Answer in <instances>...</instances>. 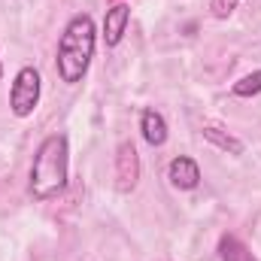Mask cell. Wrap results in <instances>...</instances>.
I'll return each mask as SVG.
<instances>
[{"label":"cell","mask_w":261,"mask_h":261,"mask_svg":"<svg viewBox=\"0 0 261 261\" xmlns=\"http://www.w3.org/2000/svg\"><path fill=\"white\" fill-rule=\"evenodd\" d=\"M67 164H70V149H67V134H49L31 164V182L28 192L34 200H49L67 189Z\"/></svg>","instance_id":"obj_1"},{"label":"cell","mask_w":261,"mask_h":261,"mask_svg":"<svg viewBox=\"0 0 261 261\" xmlns=\"http://www.w3.org/2000/svg\"><path fill=\"white\" fill-rule=\"evenodd\" d=\"M94 21L91 15H73L67 21L64 34L58 40V76L67 85H76L85 79L88 64L94 58Z\"/></svg>","instance_id":"obj_2"},{"label":"cell","mask_w":261,"mask_h":261,"mask_svg":"<svg viewBox=\"0 0 261 261\" xmlns=\"http://www.w3.org/2000/svg\"><path fill=\"white\" fill-rule=\"evenodd\" d=\"M37 103H40V73L34 67H21L15 73V82L9 91V110H12V116L24 119L37 110Z\"/></svg>","instance_id":"obj_3"},{"label":"cell","mask_w":261,"mask_h":261,"mask_svg":"<svg viewBox=\"0 0 261 261\" xmlns=\"http://www.w3.org/2000/svg\"><path fill=\"white\" fill-rule=\"evenodd\" d=\"M116 179H119V192H134L137 179H140V155L134 149V143H122L116 152Z\"/></svg>","instance_id":"obj_4"},{"label":"cell","mask_w":261,"mask_h":261,"mask_svg":"<svg viewBox=\"0 0 261 261\" xmlns=\"http://www.w3.org/2000/svg\"><path fill=\"white\" fill-rule=\"evenodd\" d=\"M167 179H170L173 189H179V192H192V189L200 186V167H197L195 158L179 155V158L170 161V167H167Z\"/></svg>","instance_id":"obj_5"},{"label":"cell","mask_w":261,"mask_h":261,"mask_svg":"<svg viewBox=\"0 0 261 261\" xmlns=\"http://www.w3.org/2000/svg\"><path fill=\"white\" fill-rule=\"evenodd\" d=\"M128 24H130V6L119 0L116 6L107 9V18H103V40H107V46H119L125 31H128Z\"/></svg>","instance_id":"obj_6"},{"label":"cell","mask_w":261,"mask_h":261,"mask_svg":"<svg viewBox=\"0 0 261 261\" xmlns=\"http://www.w3.org/2000/svg\"><path fill=\"white\" fill-rule=\"evenodd\" d=\"M140 130H143V140L149 143V146H164L167 143V122H164V116L158 113V110H143V116H140Z\"/></svg>","instance_id":"obj_7"},{"label":"cell","mask_w":261,"mask_h":261,"mask_svg":"<svg viewBox=\"0 0 261 261\" xmlns=\"http://www.w3.org/2000/svg\"><path fill=\"white\" fill-rule=\"evenodd\" d=\"M219 255H222V261H258L234 234H225L219 240Z\"/></svg>","instance_id":"obj_8"},{"label":"cell","mask_w":261,"mask_h":261,"mask_svg":"<svg viewBox=\"0 0 261 261\" xmlns=\"http://www.w3.org/2000/svg\"><path fill=\"white\" fill-rule=\"evenodd\" d=\"M203 137L213 140V143H216L219 149H225V152H234V155L243 152V143H240V140H234V137H228V134H219V128H213V125L203 128Z\"/></svg>","instance_id":"obj_9"},{"label":"cell","mask_w":261,"mask_h":261,"mask_svg":"<svg viewBox=\"0 0 261 261\" xmlns=\"http://www.w3.org/2000/svg\"><path fill=\"white\" fill-rule=\"evenodd\" d=\"M234 94L237 97H252V94H261V70L243 76L240 82H234Z\"/></svg>","instance_id":"obj_10"},{"label":"cell","mask_w":261,"mask_h":261,"mask_svg":"<svg viewBox=\"0 0 261 261\" xmlns=\"http://www.w3.org/2000/svg\"><path fill=\"white\" fill-rule=\"evenodd\" d=\"M210 9H213V15H216V18H228V15L237 9V0H213V3H210Z\"/></svg>","instance_id":"obj_11"},{"label":"cell","mask_w":261,"mask_h":261,"mask_svg":"<svg viewBox=\"0 0 261 261\" xmlns=\"http://www.w3.org/2000/svg\"><path fill=\"white\" fill-rule=\"evenodd\" d=\"M0 79H3V64H0Z\"/></svg>","instance_id":"obj_12"}]
</instances>
